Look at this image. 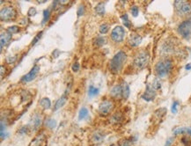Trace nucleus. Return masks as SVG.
Instances as JSON below:
<instances>
[{"instance_id": "nucleus-19", "label": "nucleus", "mask_w": 191, "mask_h": 146, "mask_svg": "<svg viewBox=\"0 0 191 146\" xmlns=\"http://www.w3.org/2000/svg\"><path fill=\"white\" fill-rule=\"evenodd\" d=\"M40 105L44 108V109H48L51 106V101L48 98H42L40 101Z\"/></svg>"}, {"instance_id": "nucleus-24", "label": "nucleus", "mask_w": 191, "mask_h": 146, "mask_svg": "<svg viewBox=\"0 0 191 146\" xmlns=\"http://www.w3.org/2000/svg\"><path fill=\"white\" fill-rule=\"evenodd\" d=\"M105 42H106V41H105V38H104V37H102V36H98L95 40H94V44H95L97 47H100V46H102V45L105 44Z\"/></svg>"}, {"instance_id": "nucleus-7", "label": "nucleus", "mask_w": 191, "mask_h": 146, "mask_svg": "<svg viewBox=\"0 0 191 146\" xmlns=\"http://www.w3.org/2000/svg\"><path fill=\"white\" fill-rule=\"evenodd\" d=\"M124 36H125V30L121 26H116L111 32V39L116 43L121 42L124 39Z\"/></svg>"}, {"instance_id": "nucleus-15", "label": "nucleus", "mask_w": 191, "mask_h": 146, "mask_svg": "<svg viewBox=\"0 0 191 146\" xmlns=\"http://www.w3.org/2000/svg\"><path fill=\"white\" fill-rule=\"evenodd\" d=\"M121 86V96L124 99H127L130 96V86L126 82H122Z\"/></svg>"}, {"instance_id": "nucleus-27", "label": "nucleus", "mask_w": 191, "mask_h": 146, "mask_svg": "<svg viewBox=\"0 0 191 146\" xmlns=\"http://www.w3.org/2000/svg\"><path fill=\"white\" fill-rule=\"evenodd\" d=\"M121 120H122V116H121V115L120 113H116V114L112 116V119H111V121L113 122H115V123L121 122Z\"/></svg>"}, {"instance_id": "nucleus-21", "label": "nucleus", "mask_w": 191, "mask_h": 146, "mask_svg": "<svg viewBox=\"0 0 191 146\" xmlns=\"http://www.w3.org/2000/svg\"><path fill=\"white\" fill-rule=\"evenodd\" d=\"M98 93H99V89L97 87L94 86V85H90L89 86V89H88V94H89V96L94 97V96H96Z\"/></svg>"}, {"instance_id": "nucleus-16", "label": "nucleus", "mask_w": 191, "mask_h": 146, "mask_svg": "<svg viewBox=\"0 0 191 146\" xmlns=\"http://www.w3.org/2000/svg\"><path fill=\"white\" fill-rule=\"evenodd\" d=\"M95 12L99 16H103L105 14V4L100 2L95 6Z\"/></svg>"}, {"instance_id": "nucleus-35", "label": "nucleus", "mask_w": 191, "mask_h": 146, "mask_svg": "<svg viewBox=\"0 0 191 146\" xmlns=\"http://www.w3.org/2000/svg\"><path fill=\"white\" fill-rule=\"evenodd\" d=\"M36 12H37V11H36L35 7H31V8H29L28 12H27V15L32 17V16H34L36 14Z\"/></svg>"}, {"instance_id": "nucleus-42", "label": "nucleus", "mask_w": 191, "mask_h": 146, "mask_svg": "<svg viewBox=\"0 0 191 146\" xmlns=\"http://www.w3.org/2000/svg\"><path fill=\"white\" fill-rule=\"evenodd\" d=\"M185 133H187V134H189V135H190L191 136V128H185Z\"/></svg>"}, {"instance_id": "nucleus-4", "label": "nucleus", "mask_w": 191, "mask_h": 146, "mask_svg": "<svg viewBox=\"0 0 191 146\" xmlns=\"http://www.w3.org/2000/svg\"><path fill=\"white\" fill-rule=\"evenodd\" d=\"M150 55L147 51L139 52L134 59V64L138 69H143L149 63Z\"/></svg>"}, {"instance_id": "nucleus-34", "label": "nucleus", "mask_w": 191, "mask_h": 146, "mask_svg": "<svg viewBox=\"0 0 191 146\" xmlns=\"http://www.w3.org/2000/svg\"><path fill=\"white\" fill-rule=\"evenodd\" d=\"M42 31L37 34V35L35 36V38H34V39L33 40V42H32V44H31V45H32V46L35 45V44H36V42H38L39 40H40V38L42 37Z\"/></svg>"}, {"instance_id": "nucleus-38", "label": "nucleus", "mask_w": 191, "mask_h": 146, "mask_svg": "<svg viewBox=\"0 0 191 146\" xmlns=\"http://www.w3.org/2000/svg\"><path fill=\"white\" fill-rule=\"evenodd\" d=\"M27 131H28V128L27 127H22L20 130H19V133L20 135H26L27 134Z\"/></svg>"}, {"instance_id": "nucleus-40", "label": "nucleus", "mask_w": 191, "mask_h": 146, "mask_svg": "<svg viewBox=\"0 0 191 146\" xmlns=\"http://www.w3.org/2000/svg\"><path fill=\"white\" fill-rule=\"evenodd\" d=\"M173 137H170L168 140L167 141V143H166V145H165V146H170L171 145V144L173 143Z\"/></svg>"}, {"instance_id": "nucleus-11", "label": "nucleus", "mask_w": 191, "mask_h": 146, "mask_svg": "<svg viewBox=\"0 0 191 146\" xmlns=\"http://www.w3.org/2000/svg\"><path fill=\"white\" fill-rule=\"evenodd\" d=\"M142 42V37L139 34H131L128 40V43L131 47H138Z\"/></svg>"}, {"instance_id": "nucleus-45", "label": "nucleus", "mask_w": 191, "mask_h": 146, "mask_svg": "<svg viewBox=\"0 0 191 146\" xmlns=\"http://www.w3.org/2000/svg\"><path fill=\"white\" fill-rule=\"evenodd\" d=\"M110 146H117V145H115V144H113V145H111Z\"/></svg>"}, {"instance_id": "nucleus-22", "label": "nucleus", "mask_w": 191, "mask_h": 146, "mask_svg": "<svg viewBox=\"0 0 191 146\" xmlns=\"http://www.w3.org/2000/svg\"><path fill=\"white\" fill-rule=\"evenodd\" d=\"M49 17H50V12L48 9H46L43 11V19H42V25H45L49 20Z\"/></svg>"}, {"instance_id": "nucleus-18", "label": "nucleus", "mask_w": 191, "mask_h": 146, "mask_svg": "<svg viewBox=\"0 0 191 146\" xmlns=\"http://www.w3.org/2000/svg\"><path fill=\"white\" fill-rule=\"evenodd\" d=\"M111 95L114 97H119L120 95H121V86L119 85L114 86L111 90Z\"/></svg>"}, {"instance_id": "nucleus-31", "label": "nucleus", "mask_w": 191, "mask_h": 146, "mask_svg": "<svg viewBox=\"0 0 191 146\" xmlns=\"http://www.w3.org/2000/svg\"><path fill=\"white\" fill-rule=\"evenodd\" d=\"M151 87H152L154 90L160 89V88L161 87V83L160 82L159 79H155L154 82H153V84H152V85H151Z\"/></svg>"}, {"instance_id": "nucleus-33", "label": "nucleus", "mask_w": 191, "mask_h": 146, "mask_svg": "<svg viewBox=\"0 0 191 146\" xmlns=\"http://www.w3.org/2000/svg\"><path fill=\"white\" fill-rule=\"evenodd\" d=\"M178 105H179V102L178 101H174L172 105V107H171V111L173 114H176L177 113V107H178Z\"/></svg>"}, {"instance_id": "nucleus-29", "label": "nucleus", "mask_w": 191, "mask_h": 146, "mask_svg": "<svg viewBox=\"0 0 191 146\" xmlns=\"http://www.w3.org/2000/svg\"><path fill=\"white\" fill-rule=\"evenodd\" d=\"M132 144H133L132 138H129V139H125L124 141H122L120 146H132Z\"/></svg>"}, {"instance_id": "nucleus-8", "label": "nucleus", "mask_w": 191, "mask_h": 146, "mask_svg": "<svg viewBox=\"0 0 191 146\" xmlns=\"http://www.w3.org/2000/svg\"><path fill=\"white\" fill-rule=\"evenodd\" d=\"M114 107V104L111 100H104L99 106V114L100 115L106 116L109 115Z\"/></svg>"}, {"instance_id": "nucleus-39", "label": "nucleus", "mask_w": 191, "mask_h": 146, "mask_svg": "<svg viewBox=\"0 0 191 146\" xmlns=\"http://www.w3.org/2000/svg\"><path fill=\"white\" fill-rule=\"evenodd\" d=\"M16 61V56H9L6 58V62L8 64H12Z\"/></svg>"}, {"instance_id": "nucleus-1", "label": "nucleus", "mask_w": 191, "mask_h": 146, "mask_svg": "<svg viewBox=\"0 0 191 146\" xmlns=\"http://www.w3.org/2000/svg\"><path fill=\"white\" fill-rule=\"evenodd\" d=\"M127 60V55L123 51L117 52L110 61V70L113 73H119Z\"/></svg>"}, {"instance_id": "nucleus-37", "label": "nucleus", "mask_w": 191, "mask_h": 146, "mask_svg": "<svg viewBox=\"0 0 191 146\" xmlns=\"http://www.w3.org/2000/svg\"><path fill=\"white\" fill-rule=\"evenodd\" d=\"M79 68H80V65H79V64H78V63H75V64H72V72H78Z\"/></svg>"}, {"instance_id": "nucleus-2", "label": "nucleus", "mask_w": 191, "mask_h": 146, "mask_svg": "<svg viewBox=\"0 0 191 146\" xmlns=\"http://www.w3.org/2000/svg\"><path fill=\"white\" fill-rule=\"evenodd\" d=\"M172 67L173 64L170 59H163L156 64L155 72L160 77H163L171 72Z\"/></svg>"}, {"instance_id": "nucleus-3", "label": "nucleus", "mask_w": 191, "mask_h": 146, "mask_svg": "<svg viewBox=\"0 0 191 146\" xmlns=\"http://www.w3.org/2000/svg\"><path fill=\"white\" fill-rule=\"evenodd\" d=\"M174 6L176 9V12L179 15L186 16L191 13V3L188 1H180L177 0L174 2Z\"/></svg>"}, {"instance_id": "nucleus-9", "label": "nucleus", "mask_w": 191, "mask_h": 146, "mask_svg": "<svg viewBox=\"0 0 191 146\" xmlns=\"http://www.w3.org/2000/svg\"><path fill=\"white\" fill-rule=\"evenodd\" d=\"M39 72H40V66L34 65V66L31 69V71H30L29 72L21 77V81H22V82H30V81L34 80V79L36 77V76H37V74L39 73Z\"/></svg>"}, {"instance_id": "nucleus-10", "label": "nucleus", "mask_w": 191, "mask_h": 146, "mask_svg": "<svg viewBox=\"0 0 191 146\" xmlns=\"http://www.w3.org/2000/svg\"><path fill=\"white\" fill-rule=\"evenodd\" d=\"M155 96H156L155 90L151 86L148 85L146 90H145V92H144V93L142 95V99H144V100H146V101H151V100L154 99Z\"/></svg>"}, {"instance_id": "nucleus-6", "label": "nucleus", "mask_w": 191, "mask_h": 146, "mask_svg": "<svg viewBox=\"0 0 191 146\" xmlns=\"http://www.w3.org/2000/svg\"><path fill=\"white\" fill-rule=\"evenodd\" d=\"M178 32L184 39H189L191 36V19L180 24L178 26Z\"/></svg>"}, {"instance_id": "nucleus-13", "label": "nucleus", "mask_w": 191, "mask_h": 146, "mask_svg": "<svg viewBox=\"0 0 191 146\" xmlns=\"http://www.w3.org/2000/svg\"><path fill=\"white\" fill-rule=\"evenodd\" d=\"M12 40V34L9 33H2L0 37V42H1V50L3 49L4 46H6Z\"/></svg>"}, {"instance_id": "nucleus-28", "label": "nucleus", "mask_w": 191, "mask_h": 146, "mask_svg": "<svg viewBox=\"0 0 191 146\" xmlns=\"http://www.w3.org/2000/svg\"><path fill=\"white\" fill-rule=\"evenodd\" d=\"M121 20L123 21V24L126 27H130V20L128 18V15L127 14H124L121 16Z\"/></svg>"}, {"instance_id": "nucleus-30", "label": "nucleus", "mask_w": 191, "mask_h": 146, "mask_svg": "<svg viewBox=\"0 0 191 146\" xmlns=\"http://www.w3.org/2000/svg\"><path fill=\"white\" fill-rule=\"evenodd\" d=\"M173 134L175 136L178 135H181V134H185V128H177L173 130Z\"/></svg>"}, {"instance_id": "nucleus-23", "label": "nucleus", "mask_w": 191, "mask_h": 146, "mask_svg": "<svg viewBox=\"0 0 191 146\" xmlns=\"http://www.w3.org/2000/svg\"><path fill=\"white\" fill-rule=\"evenodd\" d=\"M20 31V27L18 26H9L7 28V33H9L10 34H17L18 32Z\"/></svg>"}, {"instance_id": "nucleus-36", "label": "nucleus", "mask_w": 191, "mask_h": 146, "mask_svg": "<svg viewBox=\"0 0 191 146\" xmlns=\"http://www.w3.org/2000/svg\"><path fill=\"white\" fill-rule=\"evenodd\" d=\"M84 13H85V6L82 4V5H80V6L78 7V17L82 16Z\"/></svg>"}, {"instance_id": "nucleus-43", "label": "nucleus", "mask_w": 191, "mask_h": 146, "mask_svg": "<svg viewBox=\"0 0 191 146\" xmlns=\"http://www.w3.org/2000/svg\"><path fill=\"white\" fill-rule=\"evenodd\" d=\"M4 69H5V68L4 67V65H2V66H1V77H4V72L5 73V71H4Z\"/></svg>"}, {"instance_id": "nucleus-44", "label": "nucleus", "mask_w": 191, "mask_h": 146, "mask_svg": "<svg viewBox=\"0 0 191 146\" xmlns=\"http://www.w3.org/2000/svg\"><path fill=\"white\" fill-rule=\"evenodd\" d=\"M185 69H186L187 71H190L191 70V64H188L185 66Z\"/></svg>"}, {"instance_id": "nucleus-32", "label": "nucleus", "mask_w": 191, "mask_h": 146, "mask_svg": "<svg viewBox=\"0 0 191 146\" xmlns=\"http://www.w3.org/2000/svg\"><path fill=\"white\" fill-rule=\"evenodd\" d=\"M130 11H131V13H132V15H133L134 17H137V16L138 15V13H139V9H138V7L136 6V5L132 6L131 9H130Z\"/></svg>"}, {"instance_id": "nucleus-14", "label": "nucleus", "mask_w": 191, "mask_h": 146, "mask_svg": "<svg viewBox=\"0 0 191 146\" xmlns=\"http://www.w3.org/2000/svg\"><path fill=\"white\" fill-rule=\"evenodd\" d=\"M67 94L65 93V94H64L62 97L60 98L59 99H57V101L56 102V104H55V107H54V111H56V110H58V109H60L62 107H64V104L66 103V101H67Z\"/></svg>"}, {"instance_id": "nucleus-20", "label": "nucleus", "mask_w": 191, "mask_h": 146, "mask_svg": "<svg viewBox=\"0 0 191 146\" xmlns=\"http://www.w3.org/2000/svg\"><path fill=\"white\" fill-rule=\"evenodd\" d=\"M42 124V117L39 115H35L33 118V127L34 129H37Z\"/></svg>"}, {"instance_id": "nucleus-41", "label": "nucleus", "mask_w": 191, "mask_h": 146, "mask_svg": "<svg viewBox=\"0 0 191 146\" xmlns=\"http://www.w3.org/2000/svg\"><path fill=\"white\" fill-rule=\"evenodd\" d=\"M59 53H60V52H59L57 49H56V50L53 52V55H54V57H57V56H58V55H59Z\"/></svg>"}, {"instance_id": "nucleus-12", "label": "nucleus", "mask_w": 191, "mask_h": 146, "mask_svg": "<svg viewBox=\"0 0 191 146\" xmlns=\"http://www.w3.org/2000/svg\"><path fill=\"white\" fill-rule=\"evenodd\" d=\"M104 138H105V134H104L102 131H100V130H97V131H95V132L93 134L91 140H92V142H93L94 144H95V145H100V144H101V143L103 142Z\"/></svg>"}, {"instance_id": "nucleus-25", "label": "nucleus", "mask_w": 191, "mask_h": 146, "mask_svg": "<svg viewBox=\"0 0 191 146\" xmlns=\"http://www.w3.org/2000/svg\"><path fill=\"white\" fill-rule=\"evenodd\" d=\"M45 125H46V127L48 128H54L56 127V122L54 119H50L49 118L48 120H46Z\"/></svg>"}, {"instance_id": "nucleus-5", "label": "nucleus", "mask_w": 191, "mask_h": 146, "mask_svg": "<svg viewBox=\"0 0 191 146\" xmlns=\"http://www.w3.org/2000/svg\"><path fill=\"white\" fill-rule=\"evenodd\" d=\"M16 11L12 6H5L1 9L0 18L2 21H9L16 17Z\"/></svg>"}, {"instance_id": "nucleus-17", "label": "nucleus", "mask_w": 191, "mask_h": 146, "mask_svg": "<svg viewBox=\"0 0 191 146\" xmlns=\"http://www.w3.org/2000/svg\"><path fill=\"white\" fill-rule=\"evenodd\" d=\"M89 115V112H88V109L86 107H82L80 110H79V114H78V120L81 121V120H84V119H86Z\"/></svg>"}, {"instance_id": "nucleus-26", "label": "nucleus", "mask_w": 191, "mask_h": 146, "mask_svg": "<svg viewBox=\"0 0 191 146\" xmlns=\"http://www.w3.org/2000/svg\"><path fill=\"white\" fill-rule=\"evenodd\" d=\"M109 30V26L106 23H103L100 26V33L101 34H106Z\"/></svg>"}]
</instances>
